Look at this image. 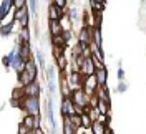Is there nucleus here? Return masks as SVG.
Segmentation results:
<instances>
[{"label":"nucleus","mask_w":146,"mask_h":134,"mask_svg":"<svg viewBox=\"0 0 146 134\" xmlns=\"http://www.w3.org/2000/svg\"><path fill=\"white\" fill-rule=\"evenodd\" d=\"M36 60H38V66H40V70H46L45 68V56H43V51H42V50L36 51Z\"/></svg>","instance_id":"30"},{"label":"nucleus","mask_w":146,"mask_h":134,"mask_svg":"<svg viewBox=\"0 0 146 134\" xmlns=\"http://www.w3.org/2000/svg\"><path fill=\"white\" fill-rule=\"evenodd\" d=\"M27 15H30V9L27 7H23V9H18L15 10V13H13V22H20L23 17H27Z\"/></svg>","instance_id":"18"},{"label":"nucleus","mask_w":146,"mask_h":134,"mask_svg":"<svg viewBox=\"0 0 146 134\" xmlns=\"http://www.w3.org/2000/svg\"><path fill=\"white\" fill-rule=\"evenodd\" d=\"M118 80L119 81H125V70H123L121 66L118 68Z\"/></svg>","instance_id":"37"},{"label":"nucleus","mask_w":146,"mask_h":134,"mask_svg":"<svg viewBox=\"0 0 146 134\" xmlns=\"http://www.w3.org/2000/svg\"><path fill=\"white\" fill-rule=\"evenodd\" d=\"M83 76L80 71H72L70 75H66V80H68V84H70V88L73 91H76V89H82L83 86Z\"/></svg>","instance_id":"4"},{"label":"nucleus","mask_w":146,"mask_h":134,"mask_svg":"<svg viewBox=\"0 0 146 134\" xmlns=\"http://www.w3.org/2000/svg\"><path fill=\"white\" fill-rule=\"evenodd\" d=\"M100 88V84H98V80H96V76L95 75H91V76H85L83 78V86L82 89L88 94V96H96V91Z\"/></svg>","instance_id":"2"},{"label":"nucleus","mask_w":146,"mask_h":134,"mask_svg":"<svg viewBox=\"0 0 146 134\" xmlns=\"http://www.w3.org/2000/svg\"><path fill=\"white\" fill-rule=\"evenodd\" d=\"M63 134H76V127L66 117H63Z\"/></svg>","instance_id":"20"},{"label":"nucleus","mask_w":146,"mask_h":134,"mask_svg":"<svg viewBox=\"0 0 146 134\" xmlns=\"http://www.w3.org/2000/svg\"><path fill=\"white\" fill-rule=\"evenodd\" d=\"M80 116H82V127H85V129H91L93 119L90 117V114H88V113H82Z\"/></svg>","instance_id":"23"},{"label":"nucleus","mask_w":146,"mask_h":134,"mask_svg":"<svg viewBox=\"0 0 146 134\" xmlns=\"http://www.w3.org/2000/svg\"><path fill=\"white\" fill-rule=\"evenodd\" d=\"M35 134H43V131H42V129H36V131H35Z\"/></svg>","instance_id":"39"},{"label":"nucleus","mask_w":146,"mask_h":134,"mask_svg":"<svg viewBox=\"0 0 146 134\" xmlns=\"http://www.w3.org/2000/svg\"><path fill=\"white\" fill-rule=\"evenodd\" d=\"M90 9H91V12H96V13H101V10L105 9V3H100V2H95V0H90Z\"/></svg>","instance_id":"29"},{"label":"nucleus","mask_w":146,"mask_h":134,"mask_svg":"<svg viewBox=\"0 0 146 134\" xmlns=\"http://www.w3.org/2000/svg\"><path fill=\"white\" fill-rule=\"evenodd\" d=\"M63 36H65V40H66V42H70V38H72V30H65Z\"/></svg>","instance_id":"38"},{"label":"nucleus","mask_w":146,"mask_h":134,"mask_svg":"<svg viewBox=\"0 0 146 134\" xmlns=\"http://www.w3.org/2000/svg\"><path fill=\"white\" fill-rule=\"evenodd\" d=\"M15 13V7H13V0H2L0 2V18L7 17V15H13Z\"/></svg>","instance_id":"8"},{"label":"nucleus","mask_w":146,"mask_h":134,"mask_svg":"<svg viewBox=\"0 0 146 134\" xmlns=\"http://www.w3.org/2000/svg\"><path fill=\"white\" fill-rule=\"evenodd\" d=\"M22 109L25 114L38 116L40 114V96H25L22 99Z\"/></svg>","instance_id":"1"},{"label":"nucleus","mask_w":146,"mask_h":134,"mask_svg":"<svg viewBox=\"0 0 146 134\" xmlns=\"http://www.w3.org/2000/svg\"><path fill=\"white\" fill-rule=\"evenodd\" d=\"M96 109L100 111V114H110V103L98 99V103H96Z\"/></svg>","instance_id":"21"},{"label":"nucleus","mask_w":146,"mask_h":134,"mask_svg":"<svg viewBox=\"0 0 146 134\" xmlns=\"http://www.w3.org/2000/svg\"><path fill=\"white\" fill-rule=\"evenodd\" d=\"M78 42L85 46H90L93 43V27H86L83 25L78 32Z\"/></svg>","instance_id":"3"},{"label":"nucleus","mask_w":146,"mask_h":134,"mask_svg":"<svg viewBox=\"0 0 146 134\" xmlns=\"http://www.w3.org/2000/svg\"><path fill=\"white\" fill-rule=\"evenodd\" d=\"M28 9H30L32 15H35L36 13V0H28Z\"/></svg>","instance_id":"32"},{"label":"nucleus","mask_w":146,"mask_h":134,"mask_svg":"<svg viewBox=\"0 0 146 134\" xmlns=\"http://www.w3.org/2000/svg\"><path fill=\"white\" fill-rule=\"evenodd\" d=\"M98 121H100V123H103L105 126H110V121H111V119H110V114H100Z\"/></svg>","instance_id":"33"},{"label":"nucleus","mask_w":146,"mask_h":134,"mask_svg":"<svg viewBox=\"0 0 146 134\" xmlns=\"http://www.w3.org/2000/svg\"><path fill=\"white\" fill-rule=\"evenodd\" d=\"M22 123L27 126L30 131H35V116H32V114H25V117H23Z\"/></svg>","instance_id":"22"},{"label":"nucleus","mask_w":146,"mask_h":134,"mask_svg":"<svg viewBox=\"0 0 146 134\" xmlns=\"http://www.w3.org/2000/svg\"><path fill=\"white\" fill-rule=\"evenodd\" d=\"M48 27H50V35L52 36L63 35V32H65L62 22H50V20H48Z\"/></svg>","instance_id":"14"},{"label":"nucleus","mask_w":146,"mask_h":134,"mask_svg":"<svg viewBox=\"0 0 146 134\" xmlns=\"http://www.w3.org/2000/svg\"><path fill=\"white\" fill-rule=\"evenodd\" d=\"M66 43H68V42H66V40H65V36L63 35H56V36H52V45H53V46H66Z\"/></svg>","instance_id":"25"},{"label":"nucleus","mask_w":146,"mask_h":134,"mask_svg":"<svg viewBox=\"0 0 146 134\" xmlns=\"http://www.w3.org/2000/svg\"><path fill=\"white\" fill-rule=\"evenodd\" d=\"M95 76H96L100 86H106V81H108V70H106L105 66H103V68H96Z\"/></svg>","instance_id":"13"},{"label":"nucleus","mask_w":146,"mask_h":134,"mask_svg":"<svg viewBox=\"0 0 146 134\" xmlns=\"http://www.w3.org/2000/svg\"><path fill=\"white\" fill-rule=\"evenodd\" d=\"M93 45H96L98 48L103 50V38H101L100 27H93Z\"/></svg>","instance_id":"16"},{"label":"nucleus","mask_w":146,"mask_h":134,"mask_svg":"<svg viewBox=\"0 0 146 134\" xmlns=\"http://www.w3.org/2000/svg\"><path fill=\"white\" fill-rule=\"evenodd\" d=\"M83 76H91V75H95L96 73V65H95V60L93 58H85V61L82 65V70H80Z\"/></svg>","instance_id":"7"},{"label":"nucleus","mask_w":146,"mask_h":134,"mask_svg":"<svg viewBox=\"0 0 146 134\" xmlns=\"http://www.w3.org/2000/svg\"><path fill=\"white\" fill-rule=\"evenodd\" d=\"M66 13H68V18H70V22H72V23H75V22L80 18V12H78L76 7H72L70 10H66Z\"/></svg>","instance_id":"28"},{"label":"nucleus","mask_w":146,"mask_h":134,"mask_svg":"<svg viewBox=\"0 0 146 134\" xmlns=\"http://www.w3.org/2000/svg\"><path fill=\"white\" fill-rule=\"evenodd\" d=\"M46 117H48V126H50V129L55 133L56 123H55V116H53V99L52 98L46 99Z\"/></svg>","instance_id":"9"},{"label":"nucleus","mask_w":146,"mask_h":134,"mask_svg":"<svg viewBox=\"0 0 146 134\" xmlns=\"http://www.w3.org/2000/svg\"><path fill=\"white\" fill-rule=\"evenodd\" d=\"M52 3H55L56 7H60V9H66V3H68V0H52Z\"/></svg>","instance_id":"34"},{"label":"nucleus","mask_w":146,"mask_h":134,"mask_svg":"<svg viewBox=\"0 0 146 134\" xmlns=\"http://www.w3.org/2000/svg\"><path fill=\"white\" fill-rule=\"evenodd\" d=\"M18 45V51H20V56L23 61H28L32 58V50H30V43H25V42H17Z\"/></svg>","instance_id":"11"},{"label":"nucleus","mask_w":146,"mask_h":134,"mask_svg":"<svg viewBox=\"0 0 146 134\" xmlns=\"http://www.w3.org/2000/svg\"><path fill=\"white\" fill-rule=\"evenodd\" d=\"M65 13H66V9H60V7H56L55 3H50L48 5V20L50 22H62V18L65 17Z\"/></svg>","instance_id":"5"},{"label":"nucleus","mask_w":146,"mask_h":134,"mask_svg":"<svg viewBox=\"0 0 146 134\" xmlns=\"http://www.w3.org/2000/svg\"><path fill=\"white\" fill-rule=\"evenodd\" d=\"M126 89H128V84L125 83V81H119L118 86H116V91H118V93H125Z\"/></svg>","instance_id":"35"},{"label":"nucleus","mask_w":146,"mask_h":134,"mask_svg":"<svg viewBox=\"0 0 146 134\" xmlns=\"http://www.w3.org/2000/svg\"><path fill=\"white\" fill-rule=\"evenodd\" d=\"M25 71L32 76V80L36 81V73H38V66H36V63L33 58H30L27 63H25Z\"/></svg>","instance_id":"12"},{"label":"nucleus","mask_w":146,"mask_h":134,"mask_svg":"<svg viewBox=\"0 0 146 134\" xmlns=\"http://www.w3.org/2000/svg\"><path fill=\"white\" fill-rule=\"evenodd\" d=\"M28 133H30V129H28L23 123H20V124H18V134H28Z\"/></svg>","instance_id":"36"},{"label":"nucleus","mask_w":146,"mask_h":134,"mask_svg":"<svg viewBox=\"0 0 146 134\" xmlns=\"http://www.w3.org/2000/svg\"><path fill=\"white\" fill-rule=\"evenodd\" d=\"M32 81L33 80H32V76H30L27 71L18 73V83H20V86H27V84H30Z\"/></svg>","instance_id":"19"},{"label":"nucleus","mask_w":146,"mask_h":134,"mask_svg":"<svg viewBox=\"0 0 146 134\" xmlns=\"http://www.w3.org/2000/svg\"><path fill=\"white\" fill-rule=\"evenodd\" d=\"M95 2H100V3H106V0H95Z\"/></svg>","instance_id":"40"},{"label":"nucleus","mask_w":146,"mask_h":134,"mask_svg":"<svg viewBox=\"0 0 146 134\" xmlns=\"http://www.w3.org/2000/svg\"><path fill=\"white\" fill-rule=\"evenodd\" d=\"M18 42L30 43V30L28 28H20V32H18Z\"/></svg>","instance_id":"24"},{"label":"nucleus","mask_w":146,"mask_h":134,"mask_svg":"<svg viewBox=\"0 0 146 134\" xmlns=\"http://www.w3.org/2000/svg\"><path fill=\"white\" fill-rule=\"evenodd\" d=\"M27 2L28 0H13V7H15V10L23 9V7H27Z\"/></svg>","instance_id":"31"},{"label":"nucleus","mask_w":146,"mask_h":134,"mask_svg":"<svg viewBox=\"0 0 146 134\" xmlns=\"http://www.w3.org/2000/svg\"><path fill=\"white\" fill-rule=\"evenodd\" d=\"M28 134H35V131H30V133H28Z\"/></svg>","instance_id":"41"},{"label":"nucleus","mask_w":146,"mask_h":134,"mask_svg":"<svg viewBox=\"0 0 146 134\" xmlns=\"http://www.w3.org/2000/svg\"><path fill=\"white\" fill-rule=\"evenodd\" d=\"M23 91H25V96H40V83L38 81H32L30 84L23 86Z\"/></svg>","instance_id":"10"},{"label":"nucleus","mask_w":146,"mask_h":134,"mask_svg":"<svg viewBox=\"0 0 146 134\" xmlns=\"http://www.w3.org/2000/svg\"><path fill=\"white\" fill-rule=\"evenodd\" d=\"M78 114V109L75 106V103L72 101V98H63L62 99V116H75Z\"/></svg>","instance_id":"6"},{"label":"nucleus","mask_w":146,"mask_h":134,"mask_svg":"<svg viewBox=\"0 0 146 134\" xmlns=\"http://www.w3.org/2000/svg\"><path fill=\"white\" fill-rule=\"evenodd\" d=\"M55 60H56V68H58L60 71H65V70H66V66H68V60L65 58V55L58 56V58H55Z\"/></svg>","instance_id":"26"},{"label":"nucleus","mask_w":146,"mask_h":134,"mask_svg":"<svg viewBox=\"0 0 146 134\" xmlns=\"http://www.w3.org/2000/svg\"><path fill=\"white\" fill-rule=\"evenodd\" d=\"M106 127L108 126H105L100 121H93V124H91V134H105L106 133Z\"/></svg>","instance_id":"17"},{"label":"nucleus","mask_w":146,"mask_h":134,"mask_svg":"<svg viewBox=\"0 0 146 134\" xmlns=\"http://www.w3.org/2000/svg\"><path fill=\"white\" fill-rule=\"evenodd\" d=\"M60 88H62V94H63V98H72L73 89L70 88V84H68V80H66V78H62V81H60Z\"/></svg>","instance_id":"15"},{"label":"nucleus","mask_w":146,"mask_h":134,"mask_svg":"<svg viewBox=\"0 0 146 134\" xmlns=\"http://www.w3.org/2000/svg\"><path fill=\"white\" fill-rule=\"evenodd\" d=\"M13 28H15V22L12 20L10 23H5V25H2V36H9L12 32H13Z\"/></svg>","instance_id":"27"}]
</instances>
